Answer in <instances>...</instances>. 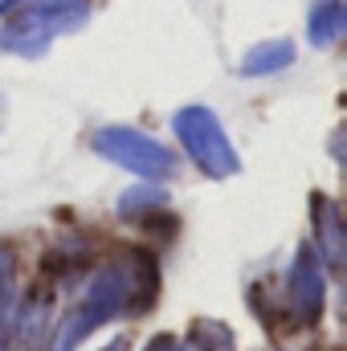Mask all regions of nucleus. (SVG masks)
Segmentation results:
<instances>
[{"label": "nucleus", "instance_id": "obj_1", "mask_svg": "<svg viewBox=\"0 0 347 351\" xmlns=\"http://www.w3.org/2000/svg\"><path fill=\"white\" fill-rule=\"evenodd\" d=\"M143 286H147V278H143L135 265H127V262L98 269V274H94V282L86 286L82 306H78V311L58 327V348H53V351H74L90 331L98 327V323H106V319H115L123 306H131V298H135V294H143Z\"/></svg>", "mask_w": 347, "mask_h": 351}, {"label": "nucleus", "instance_id": "obj_2", "mask_svg": "<svg viewBox=\"0 0 347 351\" xmlns=\"http://www.w3.org/2000/svg\"><path fill=\"white\" fill-rule=\"evenodd\" d=\"M90 0H33L21 8V16L4 29V49L12 53H41L58 33L86 21Z\"/></svg>", "mask_w": 347, "mask_h": 351}, {"label": "nucleus", "instance_id": "obj_3", "mask_svg": "<svg viewBox=\"0 0 347 351\" xmlns=\"http://www.w3.org/2000/svg\"><path fill=\"white\" fill-rule=\"evenodd\" d=\"M176 135L188 152V160L208 176H233L237 172V152L225 135V127L217 123L213 110L204 106H184L176 114Z\"/></svg>", "mask_w": 347, "mask_h": 351}, {"label": "nucleus", "instance_id": "obj_4", "mask_svg": "<svg viewBox=\"0 0 347 351\" xmlns=\"http://www.w3.org/2000/svg\"><path fill=\"white\" fill-rule=\"evenodd\" d=\"M94 152L106 156L110 164L127 168V172L143 176V180H168L176 172L172 152L164 143H156L152 135H139L131 127H102L94 135Z\"/></svg>", "mask_w": 347, "mask_h": 351}, {"label": "nucleus", "instance_id": "obj_5", "mask_svg": "<svg viewBox=\"0 0 347 351\" xmlns=\"http://www.w3.org/2000/svg\"><path fill=\"white\" fill-rule=\"evenodd\" d=\"M286 286H290V306H294V315L311 323V319L319 315V306H323V274H319V258H315L311 250H302L298 262L290 265Z\"/></svg>", "mask_w": 347, "mask_h": 351}, {"label": "nucleus", "instance_id": "obj_6", "mask_svg": "<svg viewBox=\"0 0 347 351\" xmlns=\"http://www.w3.org/2000/svg\"><path fill=\"white\" fill-rule=\"evenodd\" d=\"M344 25H347V12H344V0H319L311 8V21H307V33L315 45H335L344 37Z\"/></svg>", "mask_w": 347, "mask_h": 351}, {"label": "nucleus", "instance_id": "obj_7", "mask_svg": "<svg viewBox=\"0 0 347 351\" xmlns=\"http://www.w3.org/2000/svg\"><path fill=\"white\" fill-rule=\"evenodd\" d=\"M290 62H294V45H290V41H265V45H254V49L246 53L241 70H246L250 78H261V74H278V70L290 66Z\"/></svg>", "mask_w": 347, "mask_h": 351}, {"label": "nucleus", "instance_id": "obj_8", "mask_svg": "<svg viewBox=\"0 0 347 351\" xmlns=\"http://www.w3.org/2000/svg\"><path fill=\"white\" fill-rule=\"evenodd\" d=\"M344 233H339V208L331 200H319V245L327 254V262L339 265V254H344Z\"/></svg>", "mask_w": 347, "mask_h": 351}, {"label": "nucleus", "instance_id": "obj_9", "mask_svg": "<svg viewBox=\"0 0 347 351\" xmlns=\"http://www.w3.org/2000/svg\"><path fill=\"white\" fill-rule=\"evenodd\" d=\"M152 204H164V192H156V188H135V192H127V196L119 200V213L131 217V213L152 208Z\"/></svg>", "mask_w": 347, "mask_h": 351}, {"label": "nucleus", "instance_id": "obj_10", "mask_svg": "<svg viewBox=\"0 0 347 351\" xmlns=\"http://www.w3.org/2000/svg\"><path fill=\"white\" fill-rule=\"evenodd\" d=\"M12 294H16V274H12V258L0 250V311L12 302Z\"/></svg>", "mask_w": 347, "mask_h": 351}]
</instances>
